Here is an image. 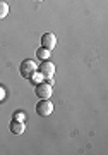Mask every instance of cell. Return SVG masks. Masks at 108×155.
I'll return each instance as SVG.
<instances>
[{"instance_id":"5","label":"cell","mask_w":108,"mask_h":155,"mask_svg":"<svg viewBox=\"0 0 108 155\" xmlns=\"http://www.w3.org/2000/svg\"><path fill=\"white\" fill-rule=\"evenodd\" d=\"M41 47L52 52L57 47V36L53 33H43L41 35Z\"/></svg>"},{"instance_id":"11","label":"cell","mask_w":108,"mask_h":155,"mask_svg":"<svg viewBox=\"0 0 108 155\" xmlns=\"http://www.w3.org/2000/svg\"><path fill=\"white\" fill-rule=\"evenodd\" d=\"M36 2H43V0H36Z\"/></svg>"},{"instance_id":"8","label":"cell","mask_w":108,"mask_h":155,"mask_svg":"<svg viewBox=\"0 0 108 155\" xmlns=\"http://www.w3.org/2000/svg\"><path fill=\"white\" fill-rule=\"evenodd\" d=\"M7 14H9V4L4 2V0H0V19L7 17Z\"/></svg>"},{"instance_id":"10","label":"cell","mask_w":108,"mask_h":155,"mask_svg":"<svg viewBox=\"0 0 108 155\" xmlns=\"http://www.w3.org/2000/svg\"><path fill=\"white\" fill-rule=\"evenodd\" d=\"M2 98H4V90H2Z\"/></svg>"},{"instance_id":"9","label":"cell","mask_w":108,"mask_h":155,"mask_svg":"<svg viewBox=\"0 0 108 155\" xmlns=\"http://www.w3.org/2000/svg\"><path fill=\"white\" fill-rule=\"evenodd\" d=\"M12 119H16V121H22V122H24V119H26V116H24V112L17 110V112H14V116H12Z\"/></svg>"},{"instance_id":"2","label":"cell","mask_w":108,"mask_h":155,"mask_svg":"<svg viewBox=\"0 0 108 155\" xmlns=\"http://www.w3.org/2000/svg\"><path fill=\"white\" fill-rule=\"evenodd\" d=\"M53 112V104L50 102V98H40V102L36 104V114L40 117H46Z\"/></svg>"},{"instance_id":"6","label":"cell","mask_w":108,"mask_h":155,"mask_svg":"<svg viewBox=\"0 0 108 155\" xmlns=\"http://www.w3.org/2000/svg\"><path fill=\"white\" fill-rule=\"evenodd\" d=\"M9 129H11L12 134H22L24 133V129H26V124L22 121H16V119H12L11 124H9Z\"/></svg>"},{"instance_id":"7","label":"cell","mask_w":108,"mask_h":155,"mask_svg":"<svg viewBox=\"0 0 108 155\" xmlns=\"http://www.w3.org/2000/svg\"><path fill=\"white\" fill-rule=\"evenodd\" d=\"M36 57H38L40 61H46V59L50 57V50L43 48V47H40V48L36 50Z\"/></svg>"},{"instance_id":"3","label":"cell","mask_w":108,"mask_h":155,"mask_svg":"<svg viewBox=\"0 0 108 155\" xmlns=\"http://www.w3.org/2000/svg\"><path fill=\"white\" fill-rule=\"evenodd\" d=\"M38 74H41L43 79H48V78L55 76V64L52 61H41V64L38 66Z\"/></svg>"},{"instance_id":"4","label":"cell","mask_w":108,"mask_h":155,"mask_svg":"<svg viewBox=\"0 0 108 155\" xmlns=\"http://www.w3.org/2000/svg\"><path fill=\"white\" fill-rule=\"evenodd\" d=\"M34 93L38 98H50L52 97V84L48 83H38L36 84V88H34Z\"/></svg>"},{"instance_id":"1","label":"cell","mask_w":108,"mask_h":155,"mask_svg":"<svg viewBox=\"0 0 108 155\" xmlns=\"http://www.w3.org/2000/svg\"><path fill=\"white\" fill-rule=\"evenodd\" d=\"M19 72H21V76L24 78V79H33V76L38 72V66L34 64V61L26 59V61L21 62V66H19Z\"/></svg>"}]
</instances>
